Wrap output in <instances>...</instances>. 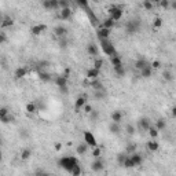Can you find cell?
Returning a JSON list of instances; mask_svg holds the SVG:
<instances>
[{
  "label": "cell",
  "instance_id": "obj_1",
  "mask_svg": "<svg viewBox=\"0 0 176 176\" xmlns=\"http://www.w3.org/2000/svg\"><path fill=\"white\" fill-rule=\"evenodd\" d=\"M76 164H78V160L74 156H65V157L59 158V161H58V167L62 168L63 171L69 172V173L72 172V169H73V167Z\"/></svg>",
  "mask_w": 176,
  "mask_h": 176
},
{
  "label": "cell",
  "instance_id": "obj_2",
  "mask_svg": "<svg viewBox=\"0 0 176 176\" xmlns=\"http://www.w3.org/2000/svg\"><path fill=\"white\" fill-rule=\"evenodd\" d=\"M99 46H101V50L105 53L106 55H109L110 58L112 57H116V55H118L117 53L114 44L110 41V39H106V40H99Z\"/></svg>",
  "mask_w": 176,
  "mask_h": 176
},
{
  "label": "cell",
  "instance_id": "obj_3",
  "mask_svg": "<svg viewBox=\"0 0 176 176\" xmlns=\"http://www.w3.org/2000/svg\"><path fill=\"white\" fill-rule=\"evenodd\" d=\"M108 14H109L110 19H113L114 22H117V21H120L123 18L124 11H123V8L120 6H110L109 10H108Z\"/></svg>",
  "mask_w": 176,
  "mask_h": 176
},
{
  "label": "cell",
  "instance_id": "obj_4",
  "mask_svg": "<svg viewBox=\"0 0 176 176\" xmlns=\"http://www.w3.org/2000/svg\"><path fill=\"white\" fill-rule=\"evenodd\" d=\"M83 136H84V143H87L88 147H96V146H98L96 138L94 136V133H92L91 131H84Z\"/></svg>",
  "mask_w": 176,
  "mask_h": 176
},
{
  "label": "cell",
  "instance_id": "obj_5",
  "mask_svg": "<svg viewBox=\"0 0 176 176\" xmlns=\"http://www.w3.org/2000/svg\"><path fill=\"white\" fill-rule=\"evenodd\" d=\"M140 28V23L138 21H128L125 25V30L127 33H136Z\"/></svg>",
  "mask_w": 176,
  "mask_h": 176
},
{
  "label": "cell",
  "instance_id": "obj_6",
  "mask_svg": "<svg viewBox=\"0 0 176 176\" xmlns=\"http://www.w3.org/2000/svg\"><path fill=\"white\" fill-rule=\"evenodd\" d=\"M103 168H105V163H103L102 158H95L94 161H92L91 164V169L96 172V173H99L101 171H103Z\"/></svg>",
  "mask_w": 176,
  "mask_h": 176
},
{
  "label": "cell",
  "instance_id": "obj_7",
  "mask_svg": "<svg viewBox=\"0 0 176 176\" xmlns=\"http://www.w3.org/2000/svg\"><path fill=\"white\" fill-rule=\"evenodd\" d=\"M47 30V26L44 25V23H39V25H33L30 28V33L33 34V36H40V34H43L44 32Z\"/></svg>",
  "mask_w": 176,
  "mask_h": 176
},
{
  "label": "cell",
  "instance_id": "obj_8",
  "mask_svg": "<svg viewBox=\"0 0 176 176\" xmlns=\"http://www.w3.org/2000/svg\"><path fill=\"white\" fill-rule=\"evenodd\" d=\"M110 33H112V30L105 29V28H98V30H96V37H98L99 40H106V39H110Z\"/></svg>",
  "mask_w": 176,
  "mask_h": 176
},
{
  "label": "cell",
  "instance_id": "obj_9",
  "mask_svg": "<svg viewBox=\"0 0 176 176\" xmlns=\"http://www.w3.org/2000/svg\"><path fill=\"white\" fill-rule=\"evenodd\" d=\"M54 83L58 88H62V87H68V77L66 76H57L54 78Z\"/></svg>",
  "mask_w": 176,
  "mask_h": 176
},
{
  "label": "cell",
  "instance_id": "obj_10",
  "mask_svg": "<svg viewBox=\"0 0 176 176\" xmlns=\"http://www.w3.org/2000/svg\"><path fill=\"white\" fill-rule=\"evenodd\" d=\"M87 96H78L77 99H76V102H74V109H76V112H78V110H81L83 108H84V105H87Z\"/></svg>",
  "mask_w": 176,
  "mask_h": 176
},
{
  "label": "cell",
  "instance_id": "obj_11",
  "mask_svg": "<svg viewBox=\"0 0 176 176\" xmlns=\"http://www.w3.org/2000/svg\"><path fill=\"white\" fill-rule=\"evenodd\" d=\"M150 127H151V123H150V120L147 118V117H143V118L139 120V129H140V131H143V132H147Z\"/></svg>",
  "mask_w": 176,
  "mask_h": 176
},
{
  "label": "cell",
  "instance_id": "obj_12",
  "mask_svg": "<svg viewBox=\"0 0 176 176\" xmlns=\"http://www.w3.org/2000/svg\"><path fill=\"white\" fill-rule=\"evenodd\" d=\"M99 77V70H96L94 68H89L87 72H85V78L87 80H96V78Z\"/></svg>",
  "mask_w": 176,
  "mask_h": 176
},
{
  "label": "cell",
  "instance_id": "obj_13",
  "mask_svg": "<svg viewBox=\"0 0 176 176\" xmlns=\"http://www.w3.org/2000/svg\"><path fill=\"white\" fill-rule=\"evenodd\" d=\"M54 33H55V36H57V37L62 39V37H66L68 29H66L65 26H62V25H58V26H55V28H54Z\"/></svg>",
  "mask_w": 176,
  "mask_h": 176
},
{
  "label": "cell",
  "instance_id": "obj_14",
  "mask_svg": "<svg viewBox=\"0 0 176 176\" xmlns=\"http://www.w3.org/2000/svg\"><path fill=\"white\" fill-rule=\"evenodd\" d=\"M147 150L150 151V153H156V151L160 150V143L157 142V139H151L147 142Z\"/></svg>",
  "mask_w": 176,
  "mask_h": 176
},
{
  "label": "cell",
  "instance_id": "obj_15",
  "mask_svg": "<svg viewBox=\"0 0 176 176\" xmlns=\"http://www.w3.org/2000/svg\"><path fill=\"white\" fill-rule=\"evenodd\" d=\"M88 144L87 143H78L77 146H76V154L77 156H84V154H87V151H88Z\"/></svg>",
  "mask_w": 176,
  "mask_h": 176
},
{
  "label": "cell",
  "instance_id": "obj_16",
  "mask_svg": "<svg viewBox=\"0 0 176 176\" xmlns=\"http://www.w3.org/2000/svg\"><path fill=\"white\" fill-rule=\"evenodd\" d=\"M59 19L62 21H68V19H70V17H72V8H63V10H59Z\"/></svg>",
  "mask_w": 176,
  "mask_h": 176
},
{
  "label": "cell",
  "instance_id": "obj_17",
  "mask_svg": "<svg viewBox=\"0 0 176 176\" xmlns=\"http://www.w3.org/2000/svg\"><path fill=\"white\" fill-rule=\"evenodd\" d=\"M112 121L113 123H117V124H120L123 121V117H124V114H123V112L121 110H114V112L112 113Z\"/></svg>",
  "mask_w": 176,
  "mask_h": 176
},
{
  "label": "cell",
  "instance_id": "obj_18",
  "mask_svg": "<svg viewBox=\"0 0 176 176\" xmlns=\"http://www.w3.org/2000/svg\"><path fill=\"white\" fill-rule=\"evenodd\" d=\"M129 158L132 160V163L135 167H139V165H142V163H143V157L140 156L139 153H132L129 156Z\"/></svg>",
  "mask_w": 176,
  "mask_h": 176
},
{
  "label": "cell",
  "instance_id": "obj_19",
  "mask_svg": "<svg viewBox=\"0 0 176 176\" xmlns=\"http://www.w3.org/2000/svg\"><path fill=\"white\" fill-rule=\"evenodd\" d=\"M87 53H88V55L96 57V55L99 54V48H98V46H96L95 43H89L87 46Z\"/></svg>",
  "mask_w": 176,
  "mask_h": 176
},
{
  "label": "cell",
  "instance_id": "obj_20",
  "mask_svg": "<svg viewBox=\"0 0 176 176\" xmlns=\"http://www.w3.org/2000/svg\"><path fill=\"white\" fill-rule=\"evenodd\" d=\"M109 131H110V133H113V135H118V133L121 132V125L112 121L109 124Z\"/></svg>",
  "mask_w": 176,
  "mask_h": 176
},
{
  "label": "cell",
  "instance_id": "obj_21",
  "mask_svg": "<svg viewBox=\"0 0 176 176\" xmlns=\"http://www.w3.org/2000/svg\"><path fill=\"white\" fill-rule=\"evenodd\" d=\"M114 25H116V22L113 19H110L109 17L108 18H105L102 21V23H101V28H105V29H109V30H112L113 28H114Z\"/></svg>",
  "mask_w": 176,
  "mask_h": 176
},
{
  "label": "cell",
  "instance_id": "obj_22",
  "mask_svg": "<svg viewBox=\"0 0 176 176\" xmlns=\"http://www.w3.org/2000/svg\"><path fill=\"white\" fill-rule=\"evenodd\" d=\"M26 69L25 68H22V66H19V68H17L15 69V73H14V77L17 78V80H21V78H23L26 76Z\"/></svg>",
  "mask_w": 176,
  "mask_h": 176
},
{
  "label": "cell",
  "instance_id": "obj_23",
  "mask_svg": "<svg viewBox=\"0 0 176 176\" xmlns=\"http://www.w3.org/2000/svg\"><path fill=\"white\" fill-rule=\"evenodd\" d=\"M149 62H147L146 59H143V58H139V59H138L136 62H135V65H133V66H135V69H138V70H142L143 68H146V66H149Z\"/></svg>",
  "mask_w": 176,
  "mask_h": 176
},
{
  "label": "cell",
  "instance_id": "obj_24",
  "mask_svg": "<svg viewBox=\"0 0 176 176\" xmlns=\"http://www.w3.org/2000/svg\"><path fill=\"white\" fill-rule=\"evenodd\" d=\"M89 87L94 88V91H101V89H105V87H103V84H102V81H99V78L92 80L91 83H89Z\"/></svg>",
  "mask_w": 176,
  "mask_h": 176
},
{
  "label": "cell",
  "instance_id": "obj_25",
  "mask_svg": "<svg viewBox=\"0 0 176 176\" xmlns=\"http://www.w3.org/2000/svg\"><path fill=\"white\" fill-rule=\"evenodd\" d=\"M151 74H153V69L150 68V65L140 70V77H143V78H149V77H151Z\"/></svg>",
  "mask_w": 176,
  "mask_h": 176
},
{
  "label": "cell",
  "instance_id": "obj_26",
  "mask_svg": "<svg viewBox=\"0 0 176 176\" xmlns=\"http://www.w3.org/2000/svg\"><path fill=\"white\" fill-rule=\"evenodd\" d=\"M25 110H26V113H29V114H34V113L37 112V105L33 102H29V103H26Z\"/></svg>",
  "mask_w": 176,
  "mask_h": 176
},
{
  "label": "cell",
  "instance_id": "obj_27",
  "mask_svg": "<svg viewBox=\"0 0 176 176\" xmlns=\"http://www.w3.org/2000/svg\"><path fill=\"white\" fill-rule=\"evenodd\" d=\"M13 25H14V21L11 18H8V17H4L3 22L0 23V28H2V29H6V28H11Z\"/></svg>",
  "mask_w": 176,
  "mask_h": 176
},
{
  "label": "cell",
  "instance_id": "obj_28",
  "mask_svg": "<svg viewBox=\"0 0 176 176\" xmlns=\"http://www.w3.org/2000/svg\"><path fill=\"white\" fill-rule=\"evenodd\" d=\"M127 158H128V154H127L125 151H124V153H118V154H117V158H116V160H117V164L121 165V167H123Z\"/></svg>",
  "mask_w": 176,
  "mask_h": 176
},
{
  "label": "cell",
  "instance_id": "obj_29",
  "mask_svg": "<svg viewBox=\"0 0 176 176\" xmlns=\"http://www.w3.org/2000/svg\"><path fill=\"white\" fill-rule=\"evenodd\" d=\"M110 63L113 65V68H114V66H120V65H123L121 55H116V57H112V58H110Z\"/></svg>",
  "mask_w": 176,
  "mask_h": 176
},
{
  "label": "cell",
  "instance_id": "obj_30",
  "mask_svg": "<svg viewBox=\"0 0 176 176\" xmlns=\"http://www.w3.org/2000/svg\"><path fill=\"white\" fill-rule=\"evenodd\" d=\"M156 128L157 131H164L167 128V121H165V118H158L156 121Z\"/></svg>",
  "mask_w": 176,
  "mask_h": 176
},
{
  "label": "cell",
  "instance_id": "obj_31",
  "mask_svg": "<svg viewBox=\"0 0 176 176\" xmlns=\"http://www.w3.org/2000/svg\"><path fill=\"white\" fill-rule=\"evenodd\" d=\"M113 70H114V73L118 76V77H124V76H125V68H124V65L114 66V68H113Z\"/></svg>",
  "mask_w": 176,
  "mask_h": 176
},
{
  "label": "cell",
  "instance_id": "obj_32",
  "mask_svg": "<svg viewBox=\"0 0 176 176\" xmlns=\"http://www.w3.org/2000/svg\"><path fill=\"white\" fill-rule=\"evenodd\" d=\"M32 154H33V153H32V150H30V149H23L22 151H21V160H22V161L29 160Z\"/></svg>",
  "mask_w": 176,
  "mask_h": 176
},
{
  "label": "cell",
  "instance_id": "obj_33",
  "mask_svg": "<svg viewBox=\"0 0 176 176\" xmlns=\"http://www.w3.org/2000/svg\"><path fill=\"white\" fill-rule=\"evenodd\" d=\"M81 173H83L81 165H80V163H78V164H76L74 167H73V169H72L70 175H72V176H81Z\"/></svg>",
  "mask_w": 176,
  "mask_h": 176
},
{
  "label": "cell",
  "instance_id": "obj_34",
  "mask_svg": "<svg viewBox=\"0 0 176 176\" xmlns=\"http://www.w3.org/2000/svg\"><path fill=\"white\" fill-rule=\"evenodd\" d=\"M149 135H150V138H151V139H157V138H158V135H160V131H157V128H156V127H153V125H151L150 128H149Z\"/></svg>",
  "mask_w": 176,
  "mask_h": 176
},
{
  "label": "cell",
  "instance_id": "obj_35",
  "mask_svg": "<svg viewBox=\"0 0 176 176\" xmlns=\"http://www.w3.org/2000/svg\"><path fill=\"white\" fill-rule=\"evenodd\" d=\"M125 153L128 154H132V153H136V144L135 143H128L127 144V149H125Z\"/></svg>",
  "mask_w": 176,
  "mask_h": 176
},
{
  "label": "cell",
  "instance_id": "obj_36",
  "mask_svg": "<svg viewBox=\"0 0 176 176\" xmlns=\"http://www.w3.org/2000/svg\"><path fill=\"white\" fill-rule=\"evenodd\" d=\"M39 77H40V80H41V81H44V83H47V81H51V80H53L51 74H50V73H46V72H41V73L39 74Z\"/></svg>",
  "mask_w": 176,
  "mask_h": 176
},
{
  "label": "cell",
  "instance_id": "obj_37",
  "mask_svg": "<svg viewBox=\"0 0 176 176\" xmlns=\"http://www.w3.org/2000/svg\"><path fill=\"white\" fill-rule=\"evenodd\" d=\"M102 66H103V59L102 58H96V59L94 61V69H96V70H101L102 69Z\"/></svg>",
  "mask_w": 176,
  "mask_h": 176
},
{
  "label": "cell",
  "instance_id": "obj_38",
  "mask_svg": "<svg viewBox=\"0 0 176 176\" xmlns=\"http://www.w3.org/2000/svg\"><path fill=\"white\" fill-rule=\"evenodd\" d=\"M163 77L167 81H172V80H173V73H172L171 70H164L163 72Z\"/></svg>",
  "mask_w": 176,
  "mask_h": 176
},
{
  "label": "cell",
  "instance_id": "obj_39",
  "mask_svg": "<svg viewBox=\"0 0 176 176\" xmlns=\"http://www.w3.org/2000/svg\"><path fill=\"white\" fill-rule=\"evenodd\" d=\"M58 7H59V10L70 8V3H69V2H65V0H58Z\"/></svg>",
  "mask_w": 176,
  "mask_h": 176
},
{
  "label": "cell",
  "instance_id": "obj_40",
  "mask_svg": "<svg viewBox=\"0 0 176 176\" xmlns=\"http://www.w3.org/2000/svg\"><path fill=\"white\" fill-rule=\"evenodd\" d=\"M101 156H102V149L101 147H94V150H92V157L94 158H101Z\"/></svg>",
  "mask_w": 176,
  "mask_h": 176
},
{
  "label": "cell",
  "instance_id": "obj_41",
  "mask_svg": "<svg viewBox=\"0 0 176 176\" xmlns=\"http://www.w3.org/2000/svg\"><path fill=\"white\" fill-rule=\"evenodd\" d=\"M94 96H95L96 99H98V101H99V99H103V98L106 96V91H105V89H101V91H95V92H94Z\"/></svg>",
  "mask_w": 176,
  "mask_h": 176
},
{
  "label": "cell",
  "instance_id": "obj_42",
  "mask_svg": "<svg viewBox=\"0 0 176 176\" xmlns=\"http://www.w3.org/2000/svg\"><path fill=\"white\" fill-rule=\"evenodd\" d=\"M135 127L132 125V124H127V127H125V132L128 133V135H133L135 133Z\"/></svg>",
  "mask_w": 176,
  "mask_h": 176
},
{
  "label": "cell",
  "instance_id": "obj_43",
  "mask_svg": "<svg viewBox=\"0 0 176 176\" xmlns=\"http://www.w3.org/2000/svg\"><path fill=\"white\" fill-rule=\"evenodd\" d=\"M153 26L154 28H161V26H163V18L156 17V18L153 19Z\"/></svg>",
  "mask_w": 176,
  "mask_h": 176
},
{
  "label": "cell",
  "instance_id": "obj_44",
  "mask_svg": "<svg viewBox=\"0 0 176 176\" xmlns=\"http://www.w3.org/2000/svg\"><path fill=\"white\" fill-rule=\"evenodd\" d=\"M8 114H10L8 108H6V106H2V108H0V118H3V117H6V116H8Z\"/></svg>",
  "mask_w": 176,
  "mask_h": 176
},
{
  "label": "cell",
  "instance_id": "obj_45",
  "mask_svg": "<svg viewBox=\"0 0 176 176\" xmlns=\"http://www.w3.org/2000/svg\"><path fill=\"white\" fill-rule=\"evenodd\" d=\"M0 121H2L3 124H8V123H13V121H14V116L8 114V116L3 117V118H0Z\"/></svg>",
  "mask_w": 176,
  "mask_h": 176
},
{
  "label": "cell",
  "instance_id": "obj_46",
  "mask_svg": "<svg viewBox=\"0 0 176 176\" xmlns=\"http://www.w3.org/2000/svg\"><path fill=\"white\" fill-rule=\"evenodd\" d=\"M143 7L147 10V11H151V10L154 8V4L151 2H149V0H144V2H143Z\"/></svg>",
  "mask_w": 176,
  "mask_h": 176
},
{
  "label": "cell",
  "instance_id": "obj_47",
  "mask_svg": "<svg viewBox=\"0 0 176 176\" xmlns=\"http://www.w3.org/2000/svg\"><path fill=\"white\" fill-rule=\"evenodd\" d=\"M123 167H124V168H128V169H129V168H135V165H133V163H132V160L129 158V156H128V158L125 160V163H124Z\"/></svg>",
  "mask_w": 176,
  "mask_h": 176
},
{
  "label": "cell",
  "instance_id": "obj_48",
  "mask_svg": "<svg viewBox=\"0 0 176 176\" xmlns=\"http://www.w3.org/2000/svg\"><path fill=\"white\" fill-rule=\"evenodd\" d=\"M169 0H161V2H160V6L161 7H163V8H165V10H168V8H169Z\"/></svg>",
  "mask_w": 176,
  "mask_h": 176
},
{
  "label": "cell",
  "instance_id": "obj_49",
  "mask_svg": "<svg viewBox=\"0 0 176 176\" xmlns=\"http://www.w3.org/2000/svg\"><path fill=\"white\" fill-rule=\"evenodd\" d=\"M150 68L151 69H160L161 68V62L160 61H153L150 63Z\"/></svg>",
  "mask_w": 176,
  "mask_h": 176
},
{
  "label": "cell",
  "instance_id": "obj_50",
  "mask_svg": "<svg viewBox=\"0 0 176 176\" xmlns=\"http://www.w3.org/2000/svg\"><path fill=\"white\" fill-rule=\"evenodd\" d=\"M83 110H84V113H87V114H89V113H91L94 109H92V106L89 105V103H87V105H84V108H83Z\"/></svg>",
  "mask_w": 176,
  "mask_h": 176
},
{
  "label": "cell",
  "instance_id": "obj_51",
  "mask_svg": "<svg viewBox=\"0 0 176 176\" xmlns=\"http://www.w3.org/2000/svg\"><path fill=\"white\" fill-rule=\"evenodd\" d=\"M77 6L83 7V8H85L87 6H89V3L87 2V0H77Z\"/></svg>",
  "mask_w": 176,
  "mask_h": 176
},
{
  "label": "cell",
  "instance_id": "obj_52",
  "mask_svg": "<svg viewBox=\"0 0 176 176\" xmlns=\"http://www.w3.org/2000/svg\"><path fill=\"white\" fill-rule=\"evenodd\" d=\"M66 46H68V39H66V37H62V39H59V47L65 48Z\"/></svg>",
  "mask_w": 176,
  "mask_h": 176
},
{
  "label": "cell",
  "instance_id": "obj_53",
  "mask_svg": "<svg viewBox=\"0 0 176 176\" xmlns=\"http://www.w3.org/2000/svg\"><path fill=\"white\" fill-rule=\"evenodd\" d=\"M43 7L46 10H53V8H51V0H44V2H43Z\"/></svg>",
  "mask_w": 176,
  "mask_h": 176
},
{
  "label": "cell",
  "instance_id": "obj_54",
  "mask_svg": "<svg viewBox=\"0 0 176 176\" xmlns=\"http://www.w3.org/2000/svg\"><path fill=\"white\" fill-rule=\"evenodd\" d=\"M7 41V36L4 32H0V44H4Z\"/></svg>",
  "mask_w": 176,
  "mask_h": 176
},
{
  "label": "cell",
  "instance_id": "obj_55",
  "mask_svg": "<svg viewBox=\"0 0 176 176\" xmlns=\"http://www.w3.org/2000/svg\"><path fill=\"white\" fill-rule=\"evenodd\" d=\"M89 116H91L92 120H96V118L99 117V112H96V110H92V112L89 113Z\"/></svg>",
  "mask_w": 176,
  "mask_h": 176
},
{
  "label": "cell",
  "instance_id": "obj_56",
  "mask_svg": "<svg viewBox=\"0 0 176 176\" xmlns=\"http://www.w3.org/2000/svg\"><path fill=\"white\" fill-rule=\"evenodd\" d=\"M54 149H55V150H57V151H59V150L62 149V143H59V142H57V143H55V144H54Z\"/></svg>",
  "mask_w": 176,
  "mask_h": 176
},
{
  "label": "cell",
  "instance_id": "obj_57",
  "mask_svg": "<svg viewBox=\"0 0 176 176\" xmlns=\"http://www.w3.org/2000/svg\"><path fill=\"white\" fill-rule=\"evenodd\" d=\"M59 91L62 94H68V87H62V88H59Z\"/></svg>",
  "mask_w": 176,
  "mask_h": 176
},
{
  "label": "cell",
  "instance_id": "obj_58",
  "mask_svg": "<svg viewBox=\"0 0 176 176\" xmlns=\"http://www.w3.org/2000/svg\"><path fill=\"white\" fill-rule=\"evenodd\" d=\"M43 175H44L43 171H37V172H36V176H43Z\"/></svg>",
  "mask_w": 176,
  "mask_h": 176
},
{
  "label": "cell",
  "instance_id": "obj_59",
  "mask_svg": "<svg viewBox=\"0 0 176 176\" xmlns=\"http://www.w3.org/2000/svg\"><path fill=\"white\" fill-rule=\"evenodd\" d=\"M171 110H172V117H175V116H176V109H175V108H172Z\"/></svg>",
  "mask_w": 176,
  "mask_h": 176
},
{
  "label": "cell",
  "instance_id": "obj_60",
  "mask_svg": "<svg viewBox=\"0 0 176 176\" xmlns=\"http://www.w3.org/2000/svg\"><path fill=\"white\" fill-rule=\"evenodd\" d=\"M2 160H3V153H2V150H0V163H2Z\"/></svg>",
  "mask_w": 176,
  "mask_h": 176
},
{
  "label": "cell",
  "instance_id": "obj_61",
  "mask_svg": "<svg viewBox=\"0 0 176 176\" xmlns=\"http://www.w3.org/2000/svg\"><path fill=\"white\" fill-rule=\"evenodd\" d=\"M3 19H4V17H3V15H2V14H0V23H2V22H3Z\"/></svg>",
  "mask_w": 176,
  "mask_h": 176
},
{
  "label": "cell",
  "instance_id": "obj_62",
  "mask_svg": "<svg viewBox=\"0 0 176 176\" xmlns=\"http://www.w3.org/2000/svg\"><path fill=\"white\" fill-rule=\"evenodd\" d=\"M2 144H3V138L0 136V146H2Z\"/></svg>",
  "mask_w": 176,
  "mask_h": 176
},
{
  "label": "cell",
  "instance_id": "obj_63",
  "mask_svg": "<svg viewBox=\"0 0 176 176\" xmlns=\"http://www.w3.org/2000/svg\"><path fill=\"white\" fill-rule=\"evenodd\" d=\"M43 176H53V175H50V173H44Z\"/></svg>",
  "mask_w": 176,
  "mask_h": 176
},
{
  "label": "cell",
  "instance_id": "obj_64",
  "mask_svg": "<svg viewBox=\"0 0 176 176\" xmlns=\"http://www.w3.org/2000/svg\"><path fill=\"white\" fill-rule=\"evenodd\" d=\"M106 176H108V175H106Z\"/></svg>",
  "mask_w": 176,
  "mask_h": 176
}]
</instances>
